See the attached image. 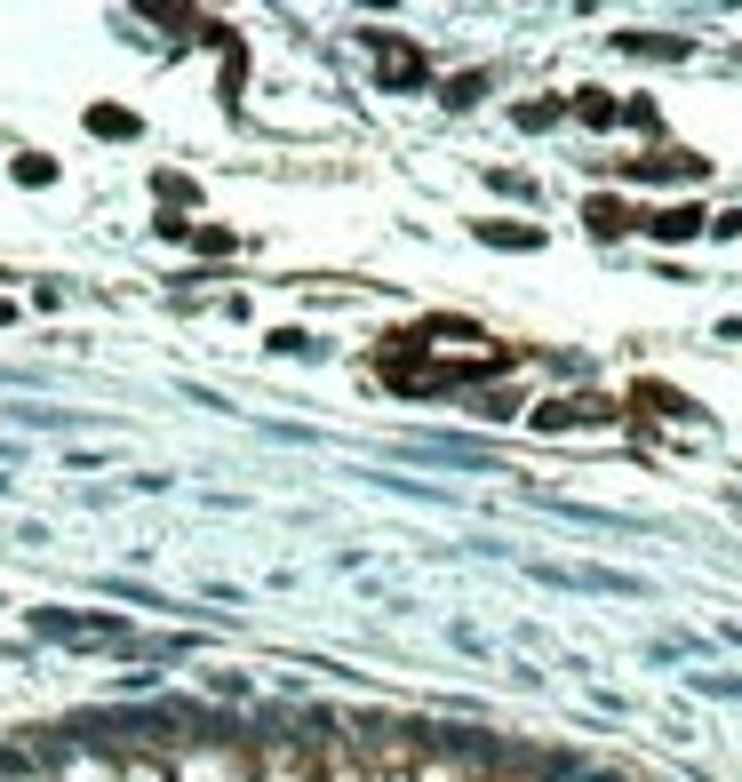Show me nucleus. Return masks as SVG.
I'll list each match as a JSON object with an SVG mask.
<instances>
[{
    "label": "nucleus",
    "instance_id": "f257e3e1",
    "mask_svg": "<svg viewBox=\"0 0 742 782\" xmlns=\"http://www.w3.org/2000/svg\"><path fill=\"white\" fill-rule=\"evenodd\" d=\"M607 416H615L607 400H543V408H535L543 431H575V423H607Z\"/></svg>",
    "mask_w": 742,
    "mask_h": 782
}]
</instances>
